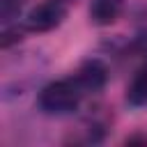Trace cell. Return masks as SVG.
<instances>
[{
    "instance_id": "obj_1",
    "label": "cell",
    "mask_w": 147,
    "mask_h": 147,
    "mask_svg": "<svg viewBox=\"0 0 147 147\" xmlns=\"http://www.w3.org/2000/svg\"><path fill=\"white\" fill-rule=\"evenodd\" d=\"M83 96V87L78 85V80H55L51 85H46L39 94V106L46 110V113H55V115H62V113H71L78 101Z\"/></svg>"
},
{
    "instance_id": "obj_4",
    "label": "cell",
    "mask_w": 147,
    "mask_h": 147,
    "mask_svg": "<svg viewBox=\"0 0 147 147\" xmlns=\"http://www.w3.org/2000/svg\"><path fill=\"white\" fill-rule=\"evenodd\" d=\"M124 0H94L90 7V16L96 25H110L122 14Z\"/></svg>"
},
{
    "instance_id": "obj_5",
    "label": "cell",
    "mask_w": 147,
    "mask_h": 147,
    "mask_svg": "<svg viewBox=\"0 0 147 147\" xmlns=\"http://www.w3.org/2000/svg\"><path fill=\"white\" fill-rule=\"evenodd\" d=\"M129 101L131 103H147V71H142L133 80V85L129 90Z\"/></svg>"
},
{
    "instance_id": "obj_3",
    "label": "cell",
    "mask_w": 147,
    "mask_h": 147,
    "mask_svg": "<svg viewBox=\"0 0 147 147\" xmlns=\"http://www.w3.org/2000/svg\"><path fill=\"white\" fill-rule=\"evenodd\" d=\"M106 78H108V71H106V67L99 62V60H90V62H85L80 69H78V76H76V80H78V85L83 87V90H101L103 85H106Z\"/></svg>"
},
{
    "instance_id": "obj_2",
    "label": "cell",
    "mask_w": 147,
    "mask_h": 147,
    "mask_svg": "<svg viewBox=\"0 0 147 147\" xmlns=\"http://www.w3.org/2000/svg\"><path fill=\"white\" fill-rule=\"evenodd\" d=\"M64 14H67V9L60 0H46V2H39L34 9H30L23 25L30 32H48L62 23Z\"/></svg>"
}]
</instances>
